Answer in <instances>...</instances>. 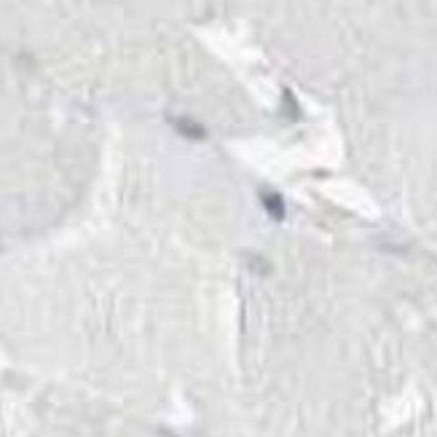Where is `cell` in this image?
Listing matches in <instances>:
<instances>
[{"instance_id":"6da1fadb","label":"cell","mask_w":437,"mask_h":437,"mask_svg":"<svg viewBox=\"0 0 437 437\" xmlns=\"http://www.w3.org/2000/svg\"><path fill=\"white\" fill-rule=\"evenodd\" d=\"M263 199V207H266V212L271 215L274 220H285L287 215V210H285V201H282V196L276 194V191H263L261 194Z\"/></svg>"},{"instance_id":"7a4b0ae2","label":"cell","mask_w":437,"mask_h":437,"mask_svg":"<svg viewBox=\"0 0 437 437\" xmlns=\"http://www.w3.org/2000/svg\"><path fill=\"white\" fill-rule=\"evenodd\" d=\"M177 129L183 132V134H188V137H194V140H201L207 132L199 126V123H194V121H180L177 123Z\"/></svg>"}]
</instances>
